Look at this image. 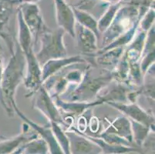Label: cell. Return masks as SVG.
Masks as SVG:
<instances>
[{
  "label": "cell",
  "mask_w": 155,
  "mask_h": 154,
  "mask_svg": "<svg viewBox=\"0 0 155 154\" xmlns=\"http://www.w3.org/2000/svg\"><path fill=\"white\" fill-rule=\"evenodd\" d=\"M25 58L20 47L16 53H12V57L3 70L0 83V99L4 108L9 114L12 113L15 106L14 94L15 89L23 78Z\"/></svg>",
  "instance_id": "6da1fadb"
},
{
  "label": "cell",
  "mask_w": 155,
  "mask_h": 154,
  "mask_svg": "<svg viewBox=\"0 0 155 154\" xmlns=\"http://www.w3.org/2000/svg\"><path fill=\"white\" fill-rule=\"evenodd\" d=\"M65 31L60 28L56 31H52L46 27L39 35L41 37V50L36 55L39 64H43L51 59H60L67 55L63 42V34Z\"/></svg>",
  "instance_id": "7a4b0ae2"
},
{
  "label": "cell",
  "mask_w": 155,
  "mask_h": 154,
  "mask_svg": "<svg viewBox=\"0 0 155 154\" xmlns=\"http://www.w3.org/2000/svg\"><path fill=\"white\" fill-rule=\"evenodd\" d=\"M19 9L22 13L24 22L30 31L31 35L34 38L35 42H36L39 35L46 27L43 22L39 6L36 3L22 2L19 4Z\"/></svg>",
  "instance_id": "3957f363"
},
{
  "label": "cell",
  "mask_w": 155,
  "mask_h": 154,
  "mask_svg": "<svg viewBox=\"0 0 155 154\" xmlns=\"http://www.w3.org/2000/svg\"><path fill=\"white\" fill-rule=\"evenodd\" d=\"M56 21L65 32L72 36H75V15L73 8L67 4L66 0H54Z\"/></svg>",
  "instance_id": "277c9868"
},
{
  "label": "cell",
  "mask_w": 155,
  "mask_h": 154,
  "mask_svg": "<svg viewBox=\"0 0 155 154\" xmlns=\"http://www.w3.org/2000/svg\"><path fill=\"white\" fill-rule=\"evenodd\" d=\"M26 59L28 64V71L25 84L29 90L32 92L39 90V84L42 81V72L36 56L32 49L26 53Z\"/></svg>",
  "instance_id": "5b68a950"
},
{
  "label": "cell",
  "mask_w": 155,
  "mask_h": 154,
  "mask_svg": "<svg viewBox=\"0 0 155 154\" xmlns=\"http://www.w3.org/2000/svg\"><path fill=\"white\" fill-rule=\"evenodd\" d=\"M36 103L37 104L38 109L44 113L48 118H50V121L53 123L62 122L61 116L59 115L56 109L55 108L53 102L48 96L47 93L43 88H41L38 93V97L36 99Z\"/></svg>",
  "instance_id": "8992f818"
},
{
  "label": "cell",
  "mask_w": 155,
  "mask_h": 154,
  "mask_svg": "<svg viewBox=\"0 0 155 154\" xmlns=\"http://www.w3.org/2000/svg\"><path fill=\"white\" fill-rule=\"evenodd\" d=\"M117 109L120 110L127 115L131 117L133 120L143 123L145 126H147L153 123V118L149 116L146 113H144L140 107L136 105H122L117 103H110Z\"/></svg>",
  "instance_id": "52a82bcc"
},
{
  "label": "cell",
  "mask_w": 155,
  "mask_h": 154,
  "mask_svg": "<svg viewBox=\"0 0 155 154\" xmlns=\"http://www.w3.org/2000/svg\"><path fill=\"white\" fill-rule=\"evenodd\" d=\"M78 29L79 48L84 53H92L97 49L96 35L91 29L80 25Z\"/></svg>",
  "instance_id": "ba28073f"
},
{
  "label": "cell",
  "mask_w": 155,
  "mask_h": 154,
  "mask_svg": "<svg viewBox=\"0 0 155 154\" xmlns=\"http://www.w3.org/2000/svg\"><path fill=\"white\" fill-rule=\"evenodd\" d=\"M84 60L81 59L80 56L77 57H72L69 59H51L46 62V64L43 67V70H42V81L46 80L48 76L52 75L53 73L58 71L60 68L63 67L66 65H70L73 63H77V62H83Z\"/></svg>",
  "instance_id": "9c48e42d"
},
{
  "label": "cell",
  "mask_w": 155,
  "mask_h": 154,
  "mask_svg": "<svg viewBox=\"0 0 155 154\" xmlns=\"http://www.w3.org/2000/svg\"><path fill=\"white\" fill-rule=\"evenodd\" d=\"M37 137V134H32L31 136H27V133H22L15 138L7 139L0 143V153H10L18 147L19 145L25 143L31 139H35ZM22 146V145H21Z\"/></svg>",
  "instance_id": "30bf717a"
},
{
  "label": "cell",
  "mask_w": 155,
  "mask_h": 154,
  "mask_svg": "<svg viewBox=\"0 0 155 154\" xmlns=\"http://www.w3.org/2000/svg\"><path fill=\"white\" fill-rule=\"evenodd\" d=\"M73 12L75 18L77 19L80 24L87 29H91L96 36H98L99 35V29H98V25H97V21L94 19V17L87 13L85 11H83L80 8H73Z\"/></svg>",
  "instance_id": "8fae6325"
},
{
  "label": "cell",
  "mask_w": 155,
  "mask_h": 154,
  "mask_svg": "<svg viewBox=\"0 0 155 154\" xmlns=\"http://www.w3.org/2000/svg\"><path fill=\"white\" fill-rule=\"evenodd\" d=\"M130 126L129 121L125 118H119L112 124V126L110 127L107 132L117 130V133L121 136L126 138V139L132 140V133L130 132Z\"/></svg>",
  "instance_id": "7c38bea8"
},
{
  "label": "cell",
  "mask_w": 155,
  "mask_h": 154,
  "mask_svg": "<svg viewBox=\"0 0 155 154\" xmlns=\"http://www.w3.org/2000/svg\"><path fill=\"white\" fill-rule=\"evenodd\" d=\"M27 152V153H46L48 151L47 145L43 139L32 140L29 143L22 145L15 152Z\"/></svg>",
  "instance_id": "4fadbf2b"
},
{
  "label": "cell",
  "mask_w": 155,
  "mask_h": 154,
  "mask_svg": "<svg viewBox=\"0 0 155 154\" xmlns=\"http://www.w3.org/2000/svg\"><path fill=\"white\" fill-rule=\"evenodd\" d=\"M121 6V2H118V3L112 4L108 8L107 11L105 12L104 16L101 19L99 22H97V25H98V29L101 31H104L105 29H107L109 25H110L111 22L113 19H114V16L116 15L117 12Z\"/></svg>",
  "instance_id": "5bb4252c"
},
{
  "label": "cell",
  "mask_w": 155,
  "mask_h": 154,
  "mask_svg": "<svg viewBox=\"0 0 155 154\" xmlns=\"http://www.w3.org/2000/svg\"><path fill=\"white\" fill-rule=\"evenodd\" d=\"M2 73H3V66H2V47L0 44V83L2 80Z\"/></svg>",
  "instance_id": "9a60e30c"
},
{
  "label": "cell",
  "mask_w": 155,
  "mask_h": 154,
  "mask_svg": "<svg viewBox=\"0 0 155 154\" xmlns=\"http://www.w3.org/2000/svg\"><path fill=\"white\" fill-rule=\"evenodd\" d=\"M39 1V0H16L15 3L19 5V3H22V2H32V3H36V2Z\"/></svg>",
  "instance_id": "2e32d148"
},
{
  "label": "cell",
  "mask_w": 155,
  "mask_h": 154,
  "mask_svg": "<svg viewBox=\"0 0 155 154\" xmlns=\"http://www.w3.org/2000/svg\"><path fill=\"white\" fill-rule=\"evenodd\" d=\"M12 1H14V2H15V1H16V0H12Z\"/></svg>",
  "instance_id": "e0dca14e"
},
{
  "label": "cell",
  "mask_w": 155,
  "mask_h": 154,
  "mask_svg": "<svg viewBox=\"0 0 155 154\" xmlns=\"http://www.w3.org/2000/svg\"><path fill=\"white\" fill-rule=\"evenodd\" d=\"M66 1H69V0H66Z\"/></svg>",
  "instance_id": "ac0fdd59"
}]
</instances>
